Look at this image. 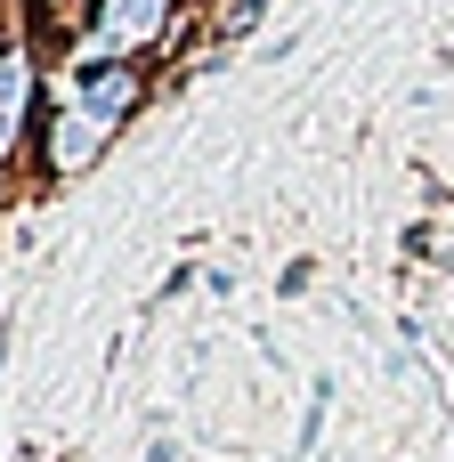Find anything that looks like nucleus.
<instances>
[{"label":"nucleus","mask_w":454,"mask_h":462,"mask_svg":"<svg viewBox=\"0 0 454 462\" xmlns=\"http://www.w3.org/2000/svg\"><path fill=\"white\" fill-rule=\"evenodd\" d=\"M73 81H81V106H89L97 122H122V114H138V97H146V65H130V57H97V65H81Z\"/></svg>","instance_id":"f257e3e1"},{"label":"nucleus","mask_w":454,"mask_h":462,"mask_svg":"<svg viewBox=\"0 0 454 462\" xmlns=\"http://www.w3.org/2000/svg\"><path fill=\"white\" fill-rule=\"evenodd\" d=\"M268 16V0H211L203 8V24H211V49H227V41H244L252 24Z\"/></svg>","instance_id":"f03ea898"}]
</instances>
